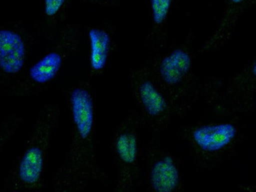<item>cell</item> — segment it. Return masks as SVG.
<instances>
[{"mask_svg":"<svg viewBox=\"0 0 256 192\" xmlns=\"http://www.w3.org/2000/svg\"><path fill=\"white\" fill-rule=\"evenodd\" d=\"M256 62L250 60L230 78L210 76L202 82L201 94L216 118L250 116L256 109Z\"/></svg>","mask_w":256,"mask_h":192,"instance_id":"8992f818","label":"cell"},{"mask_svg":"<svg viewBox=\"0 0 256 192\" xmlns=\"http://www.w3.org/2000/svg\"><path fill=\"white\" fill-rule=\"evenodd\" d=\"M86 39L88 75L91 78H100L106 72L117 46L116 26L108 22L88 26Z\"/></svg>","mask_w":256,"mask_h":192,"instance_id":"8fae6325","label":"cell"},{"mask_svg":"<svg viewBox=\"0 0 256 192\" xmlns=\"http://www.w3.org/2000/svg\"><path fill=\"white\" fill-rule=\"evenodd\" d=\"M61 109L44 104L34 118L22 152L4 180L2 192H40L44 186L45 166L52 140L60 124Z\"/></svg>","mask_w":256,"mask_h":192,"instance_id":"277c9868","label":"cell"},{"mask_svg":"<svg viewBox=\"0 0 256 192\" xmlns=\"http://www.w3.org/2000/svg\"><path fill=\"white\" fill-rule=\"evenodd\" d=\"M176 0H147L148 28L144 44L150 52L158 53L169 42L171 15Z\"/></svg>","mask_w":256,"mask_h":192,"instance_id":"4fadbf2b","label":"cell"},{"mask_svg":"<svg viewBox=\"0 0 256 192\" xmlns=\"http://www.w3.org/2000/svg\"><path fill=\"white\" fill-rule=\"evenodd\" d=\"M36 38L22 20L0 26V94H6L23 76Z\"/></svg>","mask_w":256,"mask_h":192,"instance_id":"9c48e42d","label":"cell"},{"mask_svg":"<svg viewBox=\"0 0 256 192\" xmlns=\"http://www.w3.org/2000/svg\"><path fill=\"white\" fill-rule=\"evenodd\" d=\"M180 135L197 172H212L236 157L246 127L240 116L196 120L182 126Z\"/></svg>","mask_w":256,"mask_h":192,"instance_id":"3957f363","label":"cell"},{"mask_svg":"<svg viewBox=\"0 0 256 192\" xmlns=\"http://www.w3.org/2000/svg\"><path fill=\"white\" fill-rule=\"evenodd\" d=\"M128 80L136 110L145 130L150 136L161 138L175 118L170 101L143 64L130 68Z\"/></svg>","mask_w":256,"mask_h":192,"instance_id":"ba28073f","label":"cell"},{"mask_svg":"<svg viewBox=\"0 0 256 192\" xmlns=\"http://www.w3.org/2000/svg\"><path fill=\"white\" fill-rule=\"evenodd\" d=\"M22 118L16 114L9 115L4 120L2 127L0 128V153L5 145L14 135L22 123Z\"/></svg>","mask_w":256,"mask_h":192,"instance_id":"9a60e30c","label":"cell"},{"mask_svg":"<svg viewBox=\"0 0 256 192\" xmlns=\"http://www.w3.org/2000/svg\"><path fill=\"white\" fill-rule=\"evenodd\" d=\"M149 136L144 148L143 183L149 192H180L184 190L182 158Z\"/></svg>","mask_w":256,"mask_h":192,"instance_id":"30bf717a","label":"cell"},{"mask_svg":"<svg viewBox=\"0 0 256 192\" xmlns=\"http://www.w3.org/2000/svg\"><path fill=\"white\" fill-rule=\"evenodd\" d=\"M254 0H224L221 19L206 38L200 52L212 54L222 50L232 40L238 23Z\"/></svg>","mask_w":256,"mask_h":192,"instance_id":"7c38bea8","label":"cell"},{"mask_svg":"<svg viewBox=\"0 0 256 192\" xmlns=\"http://www.w3.org/2000/svg\"><path fill=\"white\" fill-rule=\"evenodd\" d=\"M194 40L195 34L190 30L184 40L172 42L167 50L142 63L166 94L178 118L190 113L200 97L202 82L194 68Z\"/></svg>","mask_w":256,"mask_h":192,"instance_id":"7a4b0ae2","label":"cell"},{"mask_svg":"<svg viewBox=\"0 0 256 192\" xmlns=\"http://www.w3.org/2000/svg\"><path fill=\"white\" fill-rule=\"evenodd\" d=\"M82 24L67 22L42 56L26 68L19 82L6 93L15 97H36L58 80L68 62L80 52Z\"/></svg>","mask_w":256,"mask_h":192,"instance_id":"5b68a950","label":"cell"},{"mask_svg":"<svg viewBox=\"0 0 256 192\" xmlns=\"http://www.w3.org/2000/svg\"><path fill=\"white\" fill-rule=\"evenodd\" d=\"M144 130L136 110H130L114 130L110 148L116 168V192H131L143 184Z\"/></svg>","mask_w":256,"mask_h":192,"instance_id":"52a82bcc","label":"cell"},{"mask_svg":"<svg viewBox=\"0 0 256 192\" xmlns=\"http://www.w3.org/2000/svg\"><path fill=\"white\" fill-rule=\"evenodd\" d=\"M124 1L126 0H74V2L102 8H116Z\"/></svg>","mask_w":256,"mask_h":192,"instance_id":"2e32d148","label":"cell"},{"mask_svg":"<svg viewBox=\"0 0 256 192\" xmlns=\"http://www.w3.org/2000/svg\"><path fill=\"white\" fill-rule=\"evenodd\" d=\"M70 138L64 160L52 174L54 192H79L91 183L104 184L109 175L101 167L96 140V105L90 80H82L64 90Z\"/></svg>","mask_w":256,"mask_h":192,"instance_id":"6da1fadb","label":"cell"},{"mask_svg":"<svg viewBox=\"0 0 256 192\" xmlns=\"http://www.w3.org/2000/svg\"><path fill=\"white\" fill-rule=\"evenodd\" d=\"M74 0H41L40 12L36 22L38 38L52 42L60 34L69 18Z\"/></svg>","mask_w":256,"mask_h":192,"instance_id":"5bb4252c","label":"cell"}]
</instances>
